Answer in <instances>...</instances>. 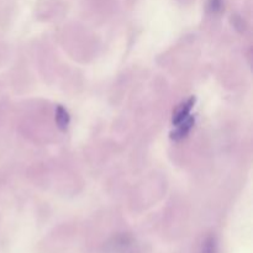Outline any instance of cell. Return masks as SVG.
<instances>
[{"instance_id": "cell-1", "label": "cell", "mask_w": 253, "mask_h": 253, "mask_svg": "<svg viewBox=\"0 0 253 253\" xmlns=\"http://www.w3.org/2000/svg\"><path fill=\"white\" fill-rule=\"evenodd\" d=\"M202 253H217L216 244H215L214 239H208L205 241L204 246H203Z\"/></svg>"}]
</instances>
